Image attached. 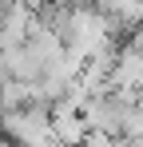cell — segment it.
<instances>
[{"mask_svg":"<svg viewBox=\"0 0 143 147\" xmlns=\"http://www.w3.org/2000/svg\"><path fill=\"white\" fill-rule=\"evenodd\" d=\"M111 88L119 92H143V52L131 48V44H123L115 52V64H111Z\"/></svg>","mask_w":143,"mask_h":147,"instance_id":"cell-1","label":"cell"}]
</instances>
